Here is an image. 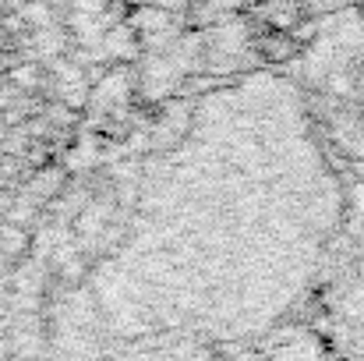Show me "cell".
Returning <instances> with one entry per match:
<instances>
[{
    "mask_svg": "<svg viewBox=\"0 0 364 361\" xmlns=\"http://www.w3.org/2000/svg\"><path fill=\"white\" fill-rule=\"evenodd\" d=\"M350 361H364V301L350 319Z\"/></svg>",
    "mask_w": 364,
    "mask_h": 361,
    "instance_id": "cell-1",
    "label": "cell"
}]
</instances>
